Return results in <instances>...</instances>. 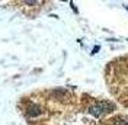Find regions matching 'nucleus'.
<instances>
[{"instance_id":"obj_1","label":"nucleus","mask_w":128,"mask_h":125,"mask_svg":"<svg viewBox=\"0 0 128 125\" xmlns=\"http://www.w3.org/2000/svg\"><path fill=\"white\" fill-rule=\"evenodd\" d=\"M28 98L40 108L31 125H128V112L115 102L77 89L56 87Z\"/></svg>"},{"instance_id":"obj_2","label":"nucleus","mask_w":128,"mask_h":125,"mask_svg":"<svg viewBox=\"0 0 128 125\" xmlns=\"http://www.w3.org/2000/svg\"><path fill=\"white\" fill-rule=\"evenodd\" d=\"M105 80L115 100L128 110V55L115 58L108 64Z\"/></svg>"},{"instance_id":"obj_3","label":"nucleus","mask_w":128,"mask_h":125,"mask_svg":"<svg viewBox=\"0 0 128 125\" xmlns=\"http://www.w3.org/2000/svg\"><path fill=\"white\" fill-rule=\"evenodd\" d=\"M99 48H100V47H99V45H98V47H95V48H93V52H92V54H96V52L99 51Z\"/></svg>"},{"instance_id":"obj_4","label":"nucleus","mask_w":128,"mask_h":125,"mask_svg":"<svg viewBox=\"0 0 128 125\" xmlns=\"http://www.w3.org/2000/svg\"><path fill=\"white\" fill-rule=\"evenodd\" d=\"M125 9H127V10H128V6H125Z\"/></svg>"}]
</instances>
